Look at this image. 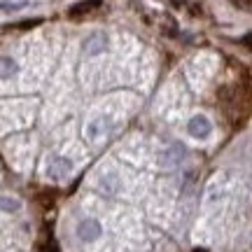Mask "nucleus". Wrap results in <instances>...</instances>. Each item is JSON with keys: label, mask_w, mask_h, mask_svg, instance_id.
I'll return each mask as SVG.
<instances>
[{"label": "nucleus", "mask_w": 252, "mask_h": 252, "mask_svg": "<svg viewBox=\"0 0 252 252\" xmlns=\"http://www.w3.org/2000/svg\"><path fill=\"white\" fill-rule=\"evenodd\" d=\"M77 238L80 241H84V243H91V241H96V238H100V234H103V226H100L98 220H94V217H84V220H80L77 222Z\"/></svg>", "instance_id": "f257e3e1"}, {"label": "nucleus", "mask_w": 252, "mask_h": 252, "mask_svg": "<svg viewBox=\"0 0 252 252\" xmlns=\"http://www.w3.org/2000/svg\"><path fill=\"white\" fill-rule=\"evenodd\" d=\"M189 133L194 135V138H208V135L213 133V126H210V119L203 117V115H196V117L189 119Z\"/></svg>", "instance_id": "f03ea898"}, {"label": "nucleus", "mask_w": 252, "mask_h": 252, "mask_svg": "<svg viewBox=\"0 0 252 252\" xmlns=\"http://www.w3.org/2000/svg\"><path fill=\"white\" fill-rule=\"evenodd\" d=\"M105 35H91L87 42H84V49H89L91 54H98V52H103L105 49Z\"/></svg>", "instance_id": "7ed1b4c3"}, {"label": "nucleus", "mask_w": 252, "mask_h": 252, "mask_svg": "<svg viewBox=\"0 0 252 252\" xmlns=\"http://www.w3.org/2000/svg\"><path fill=\"white\" fill-rule=\"evenodd\" d=\"M96 5H100V0H84V2H80V5H75V7L70 9L72 17H77L80 12H89L91 7H96Z\"/></svg>", "instance_id": "20e7f679"}, {"label": "nucleus", "mask_w": 252, "mask_h": 252, "mask_svg": "<svg viewBox=\"0 0 252 252\" xmlns=\"http://www.w3.org/2000/svg\"><path fill=\"white\" fill-rule=\"evenodd\" d=\"M14 72H17V61H12L9 56H2V80H7Z\"/></svg>", "instance_id": "39448f33"}, {"label": "nucleus", "mask_w": 252, "mask_h": 252, "mask_svg": "<svg viewBox=\"0 0 252 252\" xmlns=\"http://www.w3.org/2000/svg\"><path fill=\"white\" fill-rule=\"evenodd\" d=\"M2 210L5 213H17L19 210V201L12 196H2Z\"/></svg>", "instance_id": "423d86ee"}]
</instances>
